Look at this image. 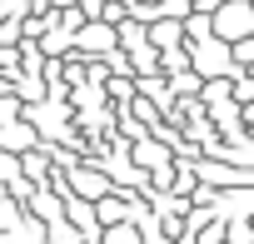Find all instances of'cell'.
<instances>
[{
  "mask_svg": "<svg viewBox=\"0 0 254 244\" xmlns=\"http://www.w3.org/2000/svg\"><path fill=\"white\" fill-rule=\"evenodd\" d=\"M249 25H254V15H249V0H224V5L209 15V35L214 40H244L249 35Z\"/></svg>",
  "mask_w": 254,
  "mask_h": 244,
  "instance_id": "6da1fadb",
  "label": "cell"
},
{
  "mask_svg": "<svg viewBox=\"0 0 254 244\" xmlns=\"http://www.w3.org/2000/svg\"><path fill=\"white\" fill-rule=\"evenodd\" d=\"M190 50H194V75H199V80H204L209 70H214V75L229 70V45H224V40L209 35V40H199V45H190Z\"/></svg>",
  "mask_w": 254,
  "mask_h": 244,
  "instance_id": "7a4b0ae2",
  "label": "cell"
},
{
  "mask_svg": "<svg viewBox=\"0 0 254 244\" xmlns=\"http://www.w3.org/2000/svg\"><path fill=\"white\" fill-rule=\"evenodd\" d=\"M90 214H95V229H100V224H105V229H120L125 219H130V204H125V194L105 189V194L90 204Z\"/></svg>",
  "mask_w": 254,
  "mask_h": 244,
  "instance_id": "3957f363",
  "label": "cell"
},
{
  "mask_svg": "<svg viewBox=\"0 0 254 244\" xmlns=\"http://www.w3.org/2000/svg\"><path fill=\"white\" fill-rule=\"evenodd\" d=\"M75 35H80V50H85V55H115V25H105V20H85Z\"/></svg>",
  "mask_w": 254,
  "mask_h": 244,
  "instance_id": "277c9868",
  "label": "cell"
},
{
  "mask_svg": "<svg viewBox=\"0 0 254 244\" xmlns=\"http://www.w3.org/2000/svg\"><path fill=\"white\" fill-rule=\"evenodd\" d=\"M145 45H150V50H185L180 20H150V25H145Z\"/></svg>",
  "mask_w": 254,
  "mask_h": 244,
  "instance_id": "5b68a950",
  "label": "cell"
},
{
  "mask_svg": "<svg viewBox=\"0 0 254 244\" xmlns=\"http://www.w3.org/2000/svg\"><path fill=\"white\" fill-rule=\"evenodd\" d=\"M105 189H110V180H105L100 170H75V189H70L75 199H90V204H95Z\"/></svg>",
  "mask_w": 254,
  "mask_h": 244,
  "instance_id": "8992f818",
  "label": "cell"
},
{
  "mask_svg": "<svg viewBox=\"0 0 254 244\" xmlns=\"http://www.w3.org/2000/svg\"><path fill=\"white\" fill-rule=\"evenodd\" d=\"M194 175H204V180H214V184H244V180H249L244 170H219V165H204V160L194 165Z\"/></svg>",
  "mask_w": 254,
  "mask_h": 244,
  "instance_id": "52a82bcc",
  "label": "cell"
},
{
  "mask_svg": "<svg viewBox=\"0 0 254 244\" xmlns=\"http://www.w3.org/2000/svg\"><path fill=\"white\" fill-rule=\"evenodd\" d=\"M229 80H234V85H229V95H234V105L244 110V105L254 100V85H249V70H229Z\"/></svg>",
  "mask_w": 254,
  "mask_h": 244,
  "instance_id": "ba28073f",
  "label": "cell"
},
{
  "mask_svg": "<svg viewBox=\"0 0 254 244\" xmlns=\"http://www.w3.org/2000/svg\"><path fill=\"white\" fill-rule=\"evenodd\" d=\"M65 209H70V219H75L80 229H90V224H95V214H90V204H85V199H75V194H65Z\"/></svg>",
  "mask_w": 254,
  "mask_h": 244,
  "instance_id": "9c48e42d",
  "label": "cell"
},
{
  "mask_svg": "<svg viewBox=\"0 0 254 244\" xmlns=\"http://www.w3.org/2000/svg\"><path fill=\"white\" fill-rule=\"evenodd\" d=\"M15 180H20V160L10 150H0V184H15Z\"/></svg>",
  "mask_w": 254,
  "mask_h": 244,
  "instance_id": "30bf717a",
  "label": "cell"
},
{
  "mask_svg": "<svg viewBox=\"0 0 254 244\" xmlns=\"http://www.w3.org/2000/svg\"><path fill=\"white\" fill-rule=\"evenodd\" d=\"M0 125H5V145H10V150H15V145H20V150H25V145H30V140H35V135H30V130H25V125H10V120H0Z\"/></svg>",
  "mask_w": 254,
  "mask_h": 244,
  "instance_id": "8fae6325",
  "label": "cell"
},
{
  "mask_svg": "<svg viewBox=\"0 0 254 244\" xmlns=\"http://www.w3.org/2000/svg\"><path fill=\"white\" fill-rule=\"evenodd\" d=\"M224 234H229V244H249V224H244V219L224 224Z\"/></svg>",
  "mask_w": 254,
  "mask_h": 244,
  "instance_id": "7c38bea8",
  "label": "cell"
}]
</instances>
